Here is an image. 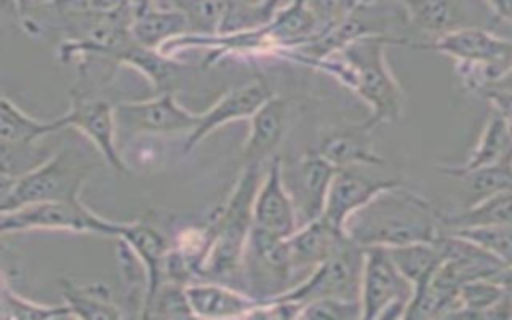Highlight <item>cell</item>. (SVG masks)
Wrapping results in <instances>:
<instances>
[{"mask_svg": "<svg viewBox=\"0 0 512 320\" xmlns=\"http://www.w3.org/2000/svg\"><path fill=\"white\" fill-rule=\"evenodd\" d=\"M292 2H304L316 16L322 32L350 18L364 4V0H292Z\"/></svg>", "mask_w": 512, "mask_h": 320, "instance_id": "obj_33", "label": "cell"}, {"mask_svg": "<svg viewBox=\"0 0 512 320\" xmlns=\"http://www.w3.org/2000/svg\"><path fill=\"white\" fill-rule=\"evenodd\" d=\"M288 100L274 94L248 120V136L242 146V166L268 164L286 134Z\"/></svg>", "mask_w": 512, "mask_h": 320, "instance_id": "obj_18", "label": "cell"}, {"mask_svg": "<svg viewBox=\"0 0 512 320\" xmlns=\"http://www.w3.org/2000/svg\"><path fill=\"white\" fill-rule=\"evenodd\" d=\"M94 168L80 152L72 148L60 150L16 178L4 180L0 210L8 212L54 200H78Z\"/></svg>", "mask_w": 512, "mask_h": 320, "instance_id": "obj_5", "label": "cell"}, {"mask_svg": "<svg viewBox=\"0 0 512 320\" xmlns=\"http://www.w3.org/2000/svg\"><path fill=\"white\" fill-rule=\"evenodd\" d=\"M388 252L392 262L400 270V274L412 284L414 288L412 300L426 290V286L430 284L434 272L442 262V254L436 242H412V244L392 246L388 248Z\"/></svg>", "mask_w": 512, "mask_h": 320, "instance_id": "obj_25", "label": "cell"}, {"mask_svg": "<svg viewBox=\"0 0 512 320\" xmlns=\"http://www.w3.org/2000/svg\"><path fill=\"white\" fill-rule=\"evenodd\" d=\"M186 294L196 318H246L264 302L244 288L206 278L186 284Z\"/></svg>", "mask_w": 512, "mask_h": 320, "instance_id": "obj_19", "label": "cell"}, {"mask_svg": "<svg viewBox=\"0 0 512 320\" xmlns=\"http://www.w3.org/2000/svg\"><path fill=\"white\" fill-rule=\"evenodd\" d=\"M116 220H108L92 212L80 198L78 200H54L28 204L16 210L2 212V234L30 232V230H60L76 234H100L116 238L120 232Z\"/></svg>", "mask_w": 512, "mask_h": 320, "instance_id": "obj_6", "label": "cell"}, {"mask_svg": "<svg viewBox=\"0 0 512 320\" xmlns=\"http://www.w3.org/2000/svg\"><path fill=\"white\" fill-rule=\"evenodd\" d=\"M414 288L400 274L388 248H364V268L360 284L362 318H406Z\"/></svg>", "mask_w": 512, "mask_h": 320, "instance_id": "obj_8", "label": "cell"}, {"mask_svg": "<svg viewBox=\"0 0 512 320\" xmlns=\"http://www.w3.org/2000/svg\"><path fill=\"white\" fill-rule=\"evenodd\" d=\"M140 316H164V318H190L194 316L192 306L188 302L186 284L164 280L160 288L150 296V300L144 304V310Z\"/></svg>", "mask_w": 512, "mask_h": 320, "instance_id": "obj_30", "label": "cell"}, {"mask_svg": "<svg viewBox=\"0 0 512 320\" xmlns=\"http://www.w3.org/2000/svg\"><path fill=\"white\" fill-rule=\"evenodd\" d=\"M118 64H128L138 70L156 90V94L172 92L176 82L182 78V72L186 70V66L176 62L172 56H166L160 50L144 48L136 42L120 56Z\"/></svg>", "mask_w": 512, "mask_h": 320, "instance_id": "obj_26", "label": "cell"}, {"mask_svg": "<svg viewBox=\"0 0 512 320\" xmlns=\"http://www.w3.org/2000/svg\"><path fill=\"white\" fill-rule=\"evenodd\" d=\"M496 20H510L512 22V0H484Z\"/></svg>", "mask_w": 512, "mask_h": 320, "instance_id": "obj_35", "label": "cell"}, {"mask_svg": "<svg viewBox=\"0 0 512 320\" xmlns=\"http://www.w3.org/2000/svg\"><path fill=\"white\" fill-rule=\"evenodd\" d=\"M134 16L130 24V34L136 44L152 50H162L170 40L192 34L188 18L174 8L160 6L156 2L132 4Z\"/></svg>", "mask_w": 512, "mask_h": 320, "instance_id": "obj_20", "label": "cell"}, {"mask_svg": "<svg viewBox=\"0 0 512 320\" xmlns=\"http://www.w3.org/2000/svg\"><path fill=\"white\" fill-rule=\"evenodd\" d=\"M0 318L2 320H44V318H74L70 306L62 304H44L30 300L18 294L8 276H2V290H0Z\"/></svg>", "mask_w": 512, "mask_h": 320, "instance_id": "obj_28", "label": "cell"}, {"mask_svg": "<svg viewBox=\"0 0 512 320\" xmlns=\"http://www.w3.org/2000/svg\"><path fill=\"white\" fill-rule=\"evenodd\" d=\"M282 166L284 160L276 154L264 168L254 200V226L274 236L288 238L298 230L300 218L284 182Z\"/></svg>", "mask_w": 512, "mask_h": 320, "instance_id": "obj_12", "label": "cell"}, {"mask_svg": "<svg viewBox=\"0 0 512 320\" xmlns=\"http://www.w3.org/2000/svg\"><path fill=\"white\" fill-rule=\"evenodd\" d=\"M410 48L434 50L450 56L460 82L470 92L478 94H482L512 64V42L496 36L486 26L452 30L426 42L410 40Z\"/></svg>", "mask_w": 512, "mask_h": 320, "instance_id": "obj_4", "label": "cell"}, {"mask_svg": "<svg viewBox=\"0 0 512 320\" xmlns=\"http://www.w3.org/2000/svg\"><path fill=\"white\" fill-rule=\"evenodd\" d=\"M346 240V232L338 230L324 216L300 224L298 230L286 238L296 284L304 276H308L318 264L328 260L336 250H340Z\"/></svg>", "mask_w": 512, "mask_h": 320, "instance_id": "obj_16", "label": "cell"}, {"mask_svg": "<svg viewBox=\"0 0 512 320\" xmlns=\"http://www.w3.org/2000/svg\"><path fill=\"white\" fill-rule=\"evenodd\" d=\"M484 98L492 104V108L496 112H500L506 122L510 124L512 128V92H496V90H490L484 94Z\"/></svg>", "mask_w": 512, "mask_h": 320, "instance_id": "obj_34", "label": "cell"}, {"mask_svg": "<svg viewBox=\"0 0 512 320\" xmlns=\"http://www.w3.org/2000/svg\"><path fill=\"white\" fill-rule=\"evenodd\" d=\"M494 278H496V282L502 286L504 296L508 298V302L512 304V266L500 268V272H498Z\"/></svg>", "mask_w": 512, "mask_h": 320, "instance_id": "obj_37", "label": "cell"}, {"mask_svg": "<svg viewBox=\"0 0 512 320\" xmlns=\"http://www.w3.org/2000/svg\"><path fill=\"white\" fill-rule=\"evenodd\" d=\"M336 170L338 168L314 148L290 162L288 166H282L284 182L294 200L300 224L320 218L324 214L328 190Z\"/></svg>", "mask_w": 512, "mask_h": 320, "instance_id": "obj_11", "label": "cell"}, {"mask_svg": "<svg viewBox=\"0 0 512 320\" xmlns=\"http://www.w3.org/2000/svg\"><path fill=\"white\" fill-rule=\"evenodd\" d=\"M402 44L410 46L408 38H390L382 32L364 34L344 48L326 52L322 56H304L286 52L284 58L314 66L340 84L352 90L370 108L368 120L378 126L382 122H394L404 110V90L394 78L386 62V46Z\"/></svg>", "mask_w": 512, "mask_h": 320, "instance_id": "obj_1", "label": "cell"}, {"mask_svg": "<svg viewBox=\"0 0 512 320\" xmlns=\"http://www.w3.org/2000/svg\"><path fill=\"white\" fill-rule=\"evenodd\" d=\"M408 22L420 32L434 36L468 28L486 26L474 14H492L484 0H398ZM494 16V14H492Z\"/></svg>", "mask_w": 512, "mask_h": 320, "instance_id": "obj_14", "label": "cell"}, {"mask_svg": "<svg viewBox=\"0 0 512 320\" xmlns=\"http://www.w3.org/2000/svg\"><path fill=\"white\" fill-rule=\"evenodd\" d=\"M62 298L70 306L74 318H122L126 312L116 304L112 290L102 282L92 284H78L70 278L60 280Z\"/></svg>", "mask_w": 512, "mask_h": 320, "instance_id": "obj_24", "label": "cell"}, {"mask_svg": "<svg viewBox=\"0 0 512 320\" xmlns=\"http://www.w3.org/2000/svg\"><path fill=\"white\" fill-rule=\"evenodd\" d=\"M272 96L274 92L262 78H254L242 86L224 92L210 108L200 112L198 126L184 140V152H190L200 140L230 122L250 120V116Z\"/></svg>", "mask_w": 512, "mask_h": 320, "instance_id": "obj_13", "label": "cell"}, {"mask_svg": "<svg viewBox=\"0 0 512 320\" xmlns=\"http://www.w3.org/2000/svg\"><path fill=\"white\" fill-rule=\"evenodd\" d=\"M344 232L362 248L434 242L442 234V214L422 194L398 182L354 212Z\"/></svg>", "mask_w": 512, "mask_h": 320, "instance_id": "obj_2", "label": "cell"}, {"mask_svg": "<svg viewBox=\"0 0 512 320\" xmlns=\"http://www.w3.org/2000/svg\"><path fill=\"white\" fill-rule=\"evenodd\" d=\"M298 318H312V320H352L362 318V304L360 300H340V298H320L304 304L300 308Z\"/></svg>", "mask_w": 512, "mask_h": 320, "instance_id": "obj_32", "label": "cell"}, {"mask_svg": "<svg viewBox=\"0 0 512 320\" xmlns=\"http://www.w3.org/2000/svg\"><path fill=\"white\" fill-rule=\"evenodd\" d=\"M62 122L66 128H74L84 134L106 164L118 172H128L116 142V106H112L106 98L90 94L82 84L72 88L70 106L62 114Z\"/></svg>", "mask_w": 512, "mask_h": 320, "instance_id": "obj_9", "label": "cell"}, {"mask_svg": "<svg viewBox=\"0 0 512 320\" xmlns=\"http://www.w3.org/2000/svg\"><path fill=\"white\" fill-rule=\"evenodd\" d=\"M490 90H496V92H512V64L482 92V96Z\"/></svg>", "mask_w": 512, "mask_h": 320, "instance_id": "obj_36", "label": "cell"}, {"mask_svg": "<svg viewBox=\"0 0 512 320\" xmlns=\"http://www.w3.org/2000/svg\"><path fill=\"white\" fill-rule=\"evenodd\" d=\"M264 168L266 164L242 166L228 198L210 214L206 224L212 240L200 268V278L232 286L242 284L244 252L254 228V200Z\"/></svg>", "mask_w": 512, "mask_h": 320, "instance_id": "obj_3", "label": "cell"}, {"mask_svg": "<svg viewBox=\"0 0 512 320\" xmlns=\"http://www.w3.org/2000/svg\"><path fill=\"white\" fill-rule=\"evenodd\" d=\"M466 184V190L470 194V202L474 204L486 196H492L496 192L502 190H512V154H508L506 158L490 164V166H482L476 170H470L466 174L460 176Z\"/></svg>", "mask_w": 512, "mask_h": 320, "instance_id": "obj_29", "label": "cell"}, {"mask_svg": "<svg viewBox=\"0 0 512 320\" xmlns=\"http://www.w3.org/2000/svg\"><path fill=\"white\" fill-rule=\"evenodd\" d=\"M512 222V190H502L486 196L462 210L442 214V230H460L476 226H494Z\"/></svg>", "mask_w": 512, "mask_h": 320, "instance_id": "obj_27", "label": "cell"}, {"mask_svg": "<svg viewBox=\"0 0 512 320\" xmlns=\"http://www.w3.org/2000/svg\"><path fill=\"white\" fill-rule=\"evenodd\" d=\"M508 154H512V128L506 122V118L492 108V114L486 120L484 130H482L474 150L468 154V158L458 166H440V170L446 176L460 178L462 174L482 168V166H490V164L506 158Z\"/></svg>", "mask_w": 512, "mask_h": 320, "instance_id": "obj_23", "label": "cell"}, {"mask_svg": "<svg viewBox=\"0 0 512 320\" xmlns=\"http://www.w3.org/2000/svg\"><path fill=\"white\" fill-rule=\"evenodd\" d=\"M116 120L140 134L188 136L198 126L200 112L184 108L174 98V92H160L146 100H130L116 104Z\"/></svg>", "mask_w": 512, "mask_h": 320, "instance_id": "obj_10", "label": "cell"}, {"mask_svg": "<svg viewBox=\"0 0 512 320\" xmlns=\"http://www.w3.org/2000/svg\"><path fill=\"white\" fill-rule=\"evenodd\" d=\"M62 116L52 120H38L26 114L16 102L8 96H2L0 102V142L4 150H26L34 142L64 130Z\"/></svg>", "mask_w": 512, "mask_h": 320, "instance_id": "obj_22", "label": "cell"}, {"mask_svg": "<svg viewBox=\"0 0 512 320\" xmlns=\"http://www.w3.org/2000/svg\"><path fill=\"white\" fill-rule=\"evenodd\" d=\"M458 236L472 240L490 252L502 266H512V222L510 224H494V226H476V228H460L446 230Z\"/></svg>", "mask_w": 512, "mask_h": 320, "instance_id": "obj_31", "label": "cell"}, {"mask_svg": "<svg viewBox=\"0 0 512 320\" xmlns=\"http://www.w3.org/2000/svg\"><path fill=\"white\" fill-rule=\"evenodd\" d=\"M116 238L124 240L136 252V256L142 260V264L148 272V294H146V302H148L150 296L164 282L166 256L172 248V242L168 240V236L162 230H158L154 224H150L146 220L122 222Z\"/></svg>", "mask_w": 512, "mask_h": 320, "instance_id": "obj_21", "label": "cell"}, {"mask_svg": "<svg viewBox=\"0 0 512 320\" xmlns=\"http://www.w3.org/2000/svg\"><path fill=\"white\" fill-rule=\"evenodd\" d=\"M362 268L364 248L348 238L328 260L318 264L308 276L276 298L300 304V308L320 298L360 300Z\"/></svg>", "mask_w": 512, "mask_h": 320, "instance_id": "obj_7", "label": "cell"}, {"mask_svg": "<svg viewBox=\"0 0 512 320\" xmlns=\"http://www.w3.org/2000/svg\"><path fill=\"white\" fill-rule=\"evenodd\" d=\"M360 166H346L338 168L324 206V218L334 224L338 230L344 232L348 218L358 212L362 206H366L376 194L382 190L398 184L400 180L396 178H374V176H364Z\"/></svg>", "mask_w": 512, "mask_h": 320, "instance_id": "obj_15", "label": "cell"}, {"mask_svg": "<svg viewBox=\"0 0 512 320\" xmlns=\"http://www.w3.org/2000/svg\"><path fill=\"white\" fill-rule=\"evenodd\" d=\"M374 124L366 118L354 124L328 128L314 148L336 168L346 166H380L382 156L374 148Z\"/></svg>", "mask_w": 512, "mask_h": 320, "instance_id": "obj_17", "label": "cell"}]
</instances>
